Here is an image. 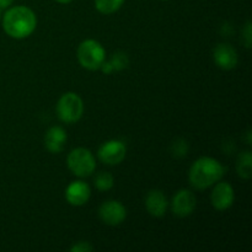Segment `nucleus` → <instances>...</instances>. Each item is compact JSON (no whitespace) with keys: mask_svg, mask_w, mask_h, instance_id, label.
<instances>
[{"mask_svg":"<svg viewBox=\"0 0 252 252\" xmlns=\"http://www.w3.org/2000/svg\"><path fill=\"white\" fill-rule=\"evenodd\" d=\"M37 27V16L25 5L10 6L2 16V30L9 37L24 39L31 36Z\"/></svg>","mask_w":252,"mask_h":252,"instance_id":"obj_1","label":"nucleus"},{"mask_svg":"<svg viewBox=\"0 0 252 252\" xmlns=\"http://www.w3.org/2000/svg\"><path fill=\"white\" fill-rule=\"evenodd\" d=\"M225 175V167L211 157L198 158L189 171V185L194 189L203 191L214 186Z\"/></svg>","mask_w":252,"mask_h":252,"instance_id":"obj_2","label":"nucleus"},{"mask_svg":"<svg viewBox=\"0 0 252 252\" xmlns=\"http://www.w3.org/2000/svg\"><path fill=\"white\" fill-rule=\"evenodd\" d=\"M57 116L65 125H74L79 122L84 115L83 98L76 93L63 94L57 102Z\"/></svg>","mask_w":252,"mask_h":252,"instance_id":"obj_3","label":"nucleus"},{"mask_svg":"<svg viewBox=\"0 0 252 252\" xmlns=\"http://www.w3.org/2000/svg\"><path fill=\"white\" fill-rule=\"evenodd\" d=\"M78 61L88 70H98L106 61V51L102 44L93 38L85 39L78 47Z\"/></svg>","mask_w":252,"mask_h":252,"instance_id":"obj_4","label":"nucleus"},{"mask_svg":"<svg viewBox=\"0 0 252 252\" xmlns=\"http://www.w3.org/2000/svg\"><path fill=\"white\" fill-rule=\"evenodd\" d=\"M68 169L76 177H88L96 169V160L93 153L86 148H75L66 157Z\"/></svg>","mask_w":252,"mask_h":252,"instance_id":"obj_5","label":"nucleus"},{"mask_svg":"<svg viewBox=\"0 0 252 252\" xmlns=\"http://www.w3.org/2000/svg\"><path fill=\"white\" fill-rule=\"evenodd\" d=\"M127 155V145L120 139H111L101 144L97 150V157L101 162L106 165H118Z\"/></svg>","mask_w":252,"mask_h":252,"instance_id":"obj_6","label":"nucleus"},{"mask_svg":"<svg viewBox=\"0 0 252 252\" xmlns=\"http://www.w3.org/2000/svg\"><path fill=\"white\" fill-rule=\"evenodd\" d=\"M234 201H235V191L229 182L220 180L214 185L211 193V202L217 211H226L233 206Z\"/></svg>","mask_w":252,"mask_h":252,"instance_id":"obj_7","label":"nucleus"},{"mask_svg":"<svg viewBox=\"0 0 252 252\" xmlns=\"http://www.w3.org/2000/svg\"><path fill=\"white\" fill-rule=\"evenodd\" d=\"M98 217L106 225L117 226L121 225L127 218V209L121 202L107 201L101 204L98 209Z\"/></svg>","mask_w":252,"mask_h":252,"instance_id":"obj_8","label":"nucleus"},{"mask_svg":"<svg viewBox=\"0 0 252 252\" xmlns=\"http://www.w3.org/2000/svg\"><path fill=\"white\" fill-rule=\"evenodd\" d=\"M196 196L189 189H180L175 193L171 201V211L179 218L191 216L196 209Z\"/></svg>","mask_w":252,"mask_h":252,"instance_id":"obj_9","label":"nucleus"},{"mask_svg":"<svg viewBox=\"0 0 252 252\" xmlns=\"http://www.w3.org/2000/svg\"><path fill=\"white\" fill-rule=\"evenodd\" d=\"M213 58L217 65L223 70H231L239 63L238 52L229 43H219L214 48Z\"/></svg>","mask_w":252,"mask_h":252,"instance_id":"obj_10","label":"nucleus"},{"mask_svg":"<svg viewBox=\"0 0 252 252\" xmlns=\"http://www.w3.org/2000/svg\"><path fill=\"white\" fill-rule=\"evenodd\" d=\"M91 196V189L86 182L73 181L65 189V199L70 206L81 207L88 203Z\"/></svg>","mask_w":252,"mask_h":252,"instance_id":"obj_11","label":"nucleus"},{"mask_svg":"<svg viewBox=\"0 0 252 252\" xmlns=\"http://www.w3.org/2000/svg\"><path fill=\"white\" fill-rule=\"evenodd\" d=\"M169 202L164 192L160 189H150L145 196V208L148 213L155 218H161L166 214Z\"/></svg>","mask_w":252,"mask_h":252,"instance_id":"obj_12","label":"nucleus"},{"mask_svg":"<svg viewBox=\"0 0 252 252\" xmlns=\"http://www.w3.org/2000/svg\"><path fill=\"white\" fill-rule=\"evenodd\" d=\"M68 140L65 129L61 126H53L44 134V147L52 154H59L64 150Z\"/></svg>","mask_w":252,"mask_h":252,"instance_id":"obj_13","label":"nucleus"},{"mask_svg":"<svg viewBox=\"0 0 252 252\" xmlns=\"http://www.w3.org/2000/svg\"><path fill=\"white\" fill-rule=\"evenodd\" d=\"M236 171L244 180L251 179L252 175V153L250 150L241 153L236 160Z\"/></svg>","mask_w":252,"mask_h":252,"instance_id":"obj_14","label":"nucleus"},{"mask_svg":"<svg viewBox=\"0 0 252 252\" xmlns=\"http://www.w3.org/2000/svg\"><path fill=\"white\" fill-rule=\"evenodd\" d=\"M125 4V0H95V7L100 14L111 15L117 12Z\"/></svg>","mask_w":252,"mask_h":252,"instance_id":"obj_15","label":"nucleus"},{"mask_svg":"<svg viewBox=\"0 0 252 252\" xmlns=\"http://www.w3.org/2000/svg\"><path fill=\"white\" fill-rule=\"evenodd\" d=\"M95 187L101 192L110 191L113 186H115V179L110 172H100L97 176L95 177Z\"/></svg>","mask_w":252,"mask_h":252,"instance_id":"obj_16","label":"nucleus"},{"mask_svg":"<svg viewBox=\"0 0 252 252\" xmlns=\"http://www.w3.org/2000/svg\"><path fill=\"white\" fill-rule=\"evenodd\" d=\"M110 64L112 66L113 71H121L123 69H126L129 64V59H128L127 54L123 53V52H117L112 56V58L110 59Z\"/></svg>","mask_w":252,"mask_h":252,"instance_id":"obj_17","label":"nucleus"},{"mask_svg":"<svg viewBox=\"0 0 252 252\" xmlns=\"http://www.w3.org/2000/svg\"><path fill=\"white\" fill-rule=\"evenodd\" d=\"M172 155L176 158H184L186 157L189 153V144L185 139H177L172 143Z\"/></svg>","mask_w":252,"mask_h":252,"instance_id":"obj_18","label":"nucleus"},{"mask_svg":"<svg viewBox=\"0 0 252 252\" xmlns=\"http://www.w3.org/2000/svg\"><path fill=\"white\" fill-rule=\"evenodd\" d=\"M243 41L244 44L248 49L251 48V44H252V24L251 21H248L245 24L243 29Z\"/></svg>","mask_w":252,"mask_h":252,"instance_id":"obj_19","label":"nucleus"},{"mask_svg":"<svg viewBox=\"0 0 252 252\" xmlns=\"http://www.w3.org/2000/svg\"><path fill=\"white\" fill-rule=\"evenodd\" d=\"M69 250L71 252H90L94 250V248L90 243H88V241H78V243L74 244Z\"/></svg>","mask_w":252,"mask_h":252,"instance_id":"obj_20","label":"nucleus"},{"mask_svg":"<svg viewBox=\"0 0 252 252\" xmlns=\"http://www.w3.org/2000/svg\"><path fill=\"white\" fill-rule=\"evenodd\" d=\"M12 2H14V0H0V10L9 9Z\"/></svg>","mask_w":252,"mask_h":252,"instance_id":"obj_21","label":"nucleus"},{"mask_svg":"<svg viewBox=\"0 0 252 252\" xmlns=\"http://www.w3.org/2000/svg\"><path fill=\"white\" fill-rule=\"evenodd\" d=\"M57 2H59V4H70L73 0H56Z\"/></svg>","mask_w":252,"mask_h":252,"instance_id":"obj_22","label":"nucleus"},{"mask_svg":"<svg viewBox=\"0 0 252 252\" xmlns=\"http://www.w3.org/2000/svg\"><path fill=\"white\" fill-rule=\"evenodd\" d=\"M0 19H1V10H0Z\"/></svg>","mask_w":252,"mask_h":252,"instance_id":"obj_23","label":"nucleus"},{"mask_svg":"<svg viewBox=\"0 0 252 252\" xmlns=\"http://www.w3.org/2000/svg\"><path fill=\"white\" fill-rule=\"evenodd\" d=\"M161 1H167V0H161Z\"/></svg>","mask_w":252,"mask_h":252,"instance_id":"obj_24","label":"nucleus"}]
</instances>
